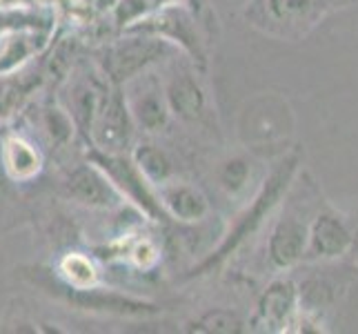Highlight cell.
I'll return each mask as SVG.
<instances>
[{"label":"cell","mask_w":358,"mask_h":334,"mask_svg":"<svg viewBox=\"0 0 358 334\" xmlns=\"http://www.w3.org/2000/svg\"><path fill=\"white\" fill-rule=\"evenodd\" d=\"M58 277L69 288H94L101 283V272L90 254L67 252L58 261Z\"/></svg>","instance_id":"obj_19"},{"label":"cell","mask_w":358,"mask_h":334,"mask_svg":"<svg viewBox=\"0 0 358 334\" xmlns=\"http://www.w3.org/2000/svg\"><path fill=\"white\" fill-rule=\"evenodd\" d=\"M125 32H141L152 34L158 39L174 45L180 54L189 56L194 65L199 69L207 67V41L209 36L201 27V22L196 20L192 9L185 3H165L158 5L152 11H147L143 18L131 22Z\"/></svg>","instance_id":"obj_3"},{"label":"cell","mask_w":358,"mask_h":334,"mask_svg":"<svg viewBox=\"0 0 358 334\" xmlns=\"http://www.w3.org/2000/svg\"><path fill=\"white\" fill-rule=\"evenodd\" d=\"M354 239V221L329 203H320L310 223L303 263H329L348 256Z\"/></svg>","instance_id":"obj_6"},{"label":"cell","mask_w":358,"mask_h":334,"mask_svg":"<svg viewBox=\"0 0 358 334\" xmlns=\"http://www.w3.org/2000/svg\"><path fill=\"white\" fill-rule=\"evenodd\" d=\"M299 305V283L287 277L274 279L258 296L252 323L263 332H292Z\"/></svg>","instance_id":"obj_13"},{"label":"cell","mask_w":358,"mask_h":334,"mask_svg":"<svg viewBox=\"0 0 358 334\" xmlns=\"http://www.w3.org/2000/svg\"><path fill=\"white\" fill-rule=\"evenodd\" d=\"M301 163H303V150L301 147H294L289 154H285L274 167H271L269 174L258 183V190L254 192L252 201L231 221V228L227 230L220 245L189 272L187 279L212 274L214 270L227 263L247 241L254 239L256 234L263 230L267 218L274 216L278 205L287 199V192L292 190L294 181L301 174Z\"/></svg>","instance_id":"obj_1"},{"label":"cell","mask_w":358,"mask_h":334,"mask_svg":"<svg viewBox=\"0 0 358 334\" xmlns=\"http://www.w3.org/2000/svg\"><path fill=\"white\" fill-rule=\"evenodd\" d=\"M129 156L136 163V167L141 169V174L150 181L154 188L178 176V165L174 156L154 141H141L131 145Z\"/></svg>","instance_id":"obj_18"},{"label":"cell","mask_w":358,"mask_h":334,"mask_svg":"<svg viewBox=\"0 0 358 334\" xmlns=\"http://www.w3.org/2000/svg\"><path fill=\"white\" fill-rule=\"evenodd\" d=\"M245 319L229 307H212L203 312L199 319L189 321L185 326V332H209V334H236L245 330Z\"/></svg>","instance_id":"obj_20"},{"label":"cell","mask_w":358,"mask_h":334,"mask_svg":"<svg viewBox=\"0 0 358 334\" xmlns=\"http://www.w3.org/2000/svg\"><path fill=\"white\" fill-rule=\"evenodd\" d=\"M109 88H112V85H109V81L105 76H103V81L96 76H90V78L73 83L69 90L67 111L73 118L76 130L85 136V141H90V143H92L94 123L98 118V111L103 107V101H105Z\"/></svg>","instance_id":"obj_15"},{"label":"cell","mask_w":358,"mask_h":334,"mask_svg":"<svg viewBox=\"0 0 358 334\" xmlns=\"http://www.w3.org/2000/svg\"><path fill=\"white\" fill-rule=\"evenodd\" d=\"M158 203L167 218H174L182 225H196L209 216L212 203L207 194L189 181H180L178 176L156 188Z\"/></svg>","instance_id":"obj_14"},{"label":"cell","mask_w":358,"mask_h":334,"mask_svg":"<svg viewBox=\"0 0 358 334\" xmlns=\"http://www.w3.org/2000/svg\"><path fill=\"white\" fill-rule=\"evenodd\" d=\"M58 299L67 301L71 307L85 312H94V314H112V316H154L160 312V307L143 301V299H134V296L120 294L114 290H103L101 286L94 288H69V286H60L56 290Z\"/></svg>","instance_id":"obj_11"},{"label":"cell","mask_w":358,"mask_h":334,"mask_svg":"<svg viewBox=\"0 0 358 334\" xmlns=\"http://www.w3.org/2000/svg\"><path fill=\"white\" fill-rule=\"evenodd\" d=\"M136 125L125 101V92L112 85L98 111L92 132V147L107 154H127L134 145Z\"/></svg>","instance_id":"obj_9"},{"label":"cell","mask_w":358,"mask_h":334,"mask_svg":"<svg viewBox=\"0 0 358 334\" xmlns=\"http://www.w3.org/2000/svg\"><path fill=\"white\" fill-rule=\"evenodd\" d=\"M201 71L203 69L192 65H176L169 69L165 81H160L169 114L182 125H203L212 114Z\"/></svg>","instance_id":"obj_7"},{"label":"cell","mask_w":358,"mask_h":334,"mask_svg":"<svg viewBox=\"0 0 358 334\" xmlns=\"http://www.w3.org/2000/svg\"><path fill=\"white\" fill-rule=\"evenodd\" d=\"M125 85H127V90H122V92H125V101H127L136 130H141L147 136H158L167 132L169 123L174 118H171L167 101H165L163 83L145 71Z\"/></svg>","instance_id":"obj_10"},{"label":"cell","mask_w":358,"mask_h":334,"mask_svg":"<svg viewBox=\"0 0 358 334\" xmlns=\"http://www.w3.org/2000/svg\"><path fill=\"white\" fill-rule=\"evenodd\" d=\"M129 258L138 267L150 270V267H154L158 263L160 252H158V247H156L154 241H150V239H138V241H134L131 247H129Z\"/></svg>","instance_id":"obj_22"},{"label":"cell","mask_w":358,"mask_h":334,"mask_svg":"<svg viewBox=\"0 0 358 334\" xmlns=\"http://www.w3.org/2000/svg\"><path fill=\"white\" fill-rule=\"evenodd\" d=\"M348 0H250L243 9L247 25L278 41H301L331 9Z\"/></svg>","instance_id":"obj_2"},{"label":"cell","mask_w":358,"mask_h":334,"mask_svg":"<svg viewBox=\"0 0 358 334\" xmlns=\"http://www.w3.org/2000/svg\"><path fill=\"white\" fill-rule=\"evenodd\" d=\"M90 160L112 179L118 192L125 196V201H131L143 214H147L154 221L167 218L163 207L158 203L156 188L141 174V169L136 167L129 152L127 154H107L101 150H92Z\"/></svg>","instance_id":"obj_8"},{"label":"cell","mask_w":358,"mask_h":334,"mask_svg":"<svg viewBox=\"0 0 358 334\" xmlns=\"http://www.w3.org/2000/svg\"><path fill=\"white\" fill-rule=\"evenodd\" d=\"M256 160L247 154H229L218 160L214 169L216 185L229 196L231 201H238L250 194L252 183H256Z\"/></svg>","instance_id":"obj_17"},{"label":"cell","mask_w":358,"mask_h":334,"mask_svg":"<svg viewBox=\"0 0 358 334\" xmlns=\"http://www.w3.org/2000/svg\"><path fill=\"white\" fill-rule=\"evenodd\" d=\"M31 54V45L24 41V39H16V41H9L5 52L0 54V71L5 69H14L16 65H20L24 58Z\"/></svg>","instance_id":"obj_23"},{"label":"cell","mask_w":358,"mask_h":334,"mask_svg":"<svg viewBox=\"0 0 358 334\" xmlns=\"http://www.w3.org/2000/svg\"><path fill=\"white\" fill-rule=\"evenodd\" d=\"M176 54L178 49L167 41L158 39V36L125 32L120 41L105 49L101 58H98V63H101V71L109 81V85L122 88L131 78L145 74L152 65L160 63L163 58H171Z\"/></svg>","instance_id":"obj_4"},{"label":"cell","mask_w":358,"mask_h":334,"mask_svg":"<svg viewBox=\"0 0 358 334\" xmlns=\"http://www.w3.org/2000/svg\"><path fill=\"white\" fill-rule=\"evenodd\" d=\"M314 212L310 205H287L276 216L267 239V263L274 272H289L303 263L307 239H310V223Z\"/></svg>","instance_id":"obj_5"},{"label":"cell","mask_w":358,"mask_h":334,"mask_svg":"<svg viewBox=\"0 0 358 334\" xmlns=\"http://www.w3.org/2000/svg\"><path fill=\"white\" fill-rule=\"evenodd\" d=\"M0 163H3L9 181L29 183L43 172L45 156L29 139L20 134H9L0 145Z\"/></svg>","instance_id":"obj_16"},{"label":"cell","mask_w":358,"mask_h":334,"mask_svg":"<svg viewBox=\"0 0 358 334\" xmlns=\"http://www.w3.org/2000/svg\"><path fill=\"white\" fill-rule=\"evenodd\" d=\"M348 256L354 265H358V218H354V239H352V247H350Z\"/></svg>","instance_id":"obj_24"},{"label":"cell","mask_w":358,"mask_h":334,"mask_svg":"<svg viewBox=\"0 0 358 334\" xmlns=\"http://www.w3.org/2000/svg\"><path fill=\"white\" fill-rule=\"evenodd\" d=\"M43 130L47 134V139L56 147H67L73 139V134H76V125H73V118L69 116L67 107L56 105V103L45 107Z\"/></svg>","instance_id":"obj_21"},{"label":"cell","mask_w":358,"mask_h":334,"mask_svg":"<svg viewBox=\"0 0 358 334\" xmlns=\"http://www.w3.org/2000/svg\"><path fill=\"white\" fill-rule=\"evenodd\" d=\"M65 199L90 209H118L125 203V196L118 192L105 172L96 163H83L71 167L63 179Z\"/></svg>","instance_id":"obj_12"}]
</instances>
